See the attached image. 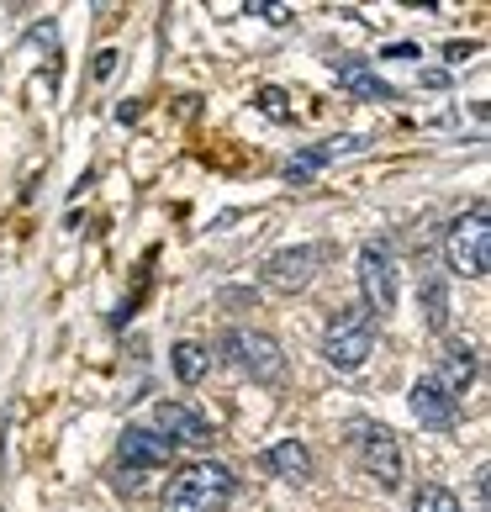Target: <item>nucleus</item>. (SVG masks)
Masks as SVG:
<instances>
[{
    "label": "nucleus",
    "mask_w": 491,
    "mask_h": 512,
    "mask_svg": "<svg viewBox=\"0 0 491 512\" xmlns=\"http://www.w3.org/2000/svg\"><path fill=\"white\" fill-rule=\"evenodd\" d=\"M412 417H418L423 428H433V433H449V428L460 423V402H455V396H449L444 386H433L428 375H423V381L412 386Z\"/></svg>",
    "instance_id": "9d476101"
},
{
    "label": "nucleus",
    "mask_w": 491,
    "mask_h": 512,
    "mask_svg": "<svg viewBox=\"0 0 491 512\" xmlns=\"http://www.w3.org/2000/svg\"><path fill=\"white\" fill-rule=\"evenodd\" d=\"M159 433L169 444H206L212 439V423H206V412H196L191 402H159Z\"/></svg>",
    "instance_id": "9b49d317"
},
{
    "label": "nucleus",
    "mask_w": 491,
    "mask_h": 512,
    "mask_svg": "<svg viewBox=\"0 0 491 512\" xmlns=\"http://www.w3.org/2000/svg\"><path fill=\"white\" fill-rule=\"evenodd\" d=\"M360 296H365L360 307L370 317H386L396 307V264L381 243H365L360 249Z\"/></svg>",
    "instance_id": "423d86ee"
},
{
    "label": "nucleus",
    "mask_w": 491,
    "mask_h": 512,
    "mask_svg": "<svg viewBox=\"0 0 491 512\" xmlns=\"http://www.w3.org/2000/svg\"><path fill=\"white\" fill-rule=\"evenodd\" d=\"M428 381H433V386H444V391L460 402V396L470 391V381H476V349L460 344V338H449V344L439 349V365H433Z\"/></svg>",
    "instance_id": "1a4fd4ad"
},
{
    "label": "nucleus",
    "mask_w": 491,
    "mask_h": 512,
    "mask_svg": "<svg viewBox=\"0 0 491 512\" xmlns=\"http://www.w3.org/2000/svg\"><path fill=\"white\" fill-rule=\"evenodd\" d=\"M328 159H333V148H328V143H317V148H307V154H296V159L286 164V180H296V185H301V180H312Z\"/></svg>",
    "instance_id": "2eb2a0df"
},
{
    "label": "nucleus",
    "mask_w": 491,
    "mask_h": 512,
    "mask_svg": "<svg viewBox=\"0 0 491 512\" xmlns=\"http://www.w3.org/2000/svg\"><path fill=\"white\" fill-rule=\"evenodd\" d=\"M412 512H460V502H455V491H444V486H423Z\"/></svg>",
    "instance_id": "f3484780"
},
{
    "label": "nucleus",
    "mask_w": 491,
    "mask_h": 512,
    "mask_svg": "<svg viewBox=\"0 0 491 512\" xmlns=\"http://www.w3.org/2000/svg\"><path fill=\"white\" fill-rule=\"evenodd\" d=\"M370 354H375V317L365 307H344L323 333V359L338 375H354V370H365Z\"/></svg>",
    "instance_id": "f03ea898"
},
{
    "label": "nucleus",
    "mask_w": 491,
    "mask_h": 512,
    "mask_svg": "<svg viewBox=\"0 0 491 512\" xmlns=\"http://www.w3.org/2000/svg\"><path fill=\"white\" fill-rule=\"evenodd\" d=\"M222 359H228L238 375H249V381H280V375H286L280 344L270 333H254V328H233L222 338Z\"/></svg>",
    "instance_id": "20e7f679"
},
{
    "label": "nucleus",
    "mask_w": 491,
    "mask_h": 512,
    "mask_svg": "<svg viewBox=\"0 0 491 512\" xmlns=\"http://www.w3.org/2000/svg\"><path fill=\"white\" fill-rule=\"evenodd\" d=\"M254 106L264 111V117H275V122H286V117H291V101H286V90H275V85H264L259 96H254Z\"/></svg>",
    "instance_id": "a211bd4d"
},
{
    "label": "nucleus",
    "mask_w": 491,
    "mask_h": 512,
    "mask_svg": "<svg viewBox=\"0 0 491 512\" xmlns=\"http://www.w3.org/2000/svg\"><path fill=\"white\" fill-rule=\"evenodd\" d=\"M238 491V476L217 460L185 465L175 481L164 486V512H222Z\"/></svg>",
    "instance_id": "f257e3e1"
},
{
    "label": "nucleus",
    "mask_w": 491,
    "mask_h": 512,
    "mask_svg": "<svg viewBox=\"0 0 491 512\" xmlns=\"http://www.w3.org/2000/svg\"><path fill=\"white\" fill-rule=\"evenodd\" d=\"M444 254H449V270L465 275V280H481L491 270V222H486V206L465 212L444 238Z\"/></svg>",
    "instance_id": "7ed1b4c3"
},
{
    "label": "nucleus",
    "mask_w": 491,
    "mask_h": 512,
    "mask_svg": "<svg viewBox=\"0 0 491 512\" xmlns=\"http://www.w3.org/2000/svg\"><path fill=\"white\" fill-rule=\"evenodd\" d=\"M418 317H423L428 333L449 328V286H444L439 270H423V280H418Z\"/></svg>",
    "instance_id": "4468645a"
},
{
    "label": "nucleus",
    "mask_w": 491,
    "mask_h": 512,
    "mask_svg": "<svg viewBox=\"0 0 491 512\" xmlns=\"http://www.w3.org/2000/svg\"><path fill=\"white\" fill-rule=\"evenodd\" d=\"M175 375L196 386L201 375H206V349H201V344H180V349H175Z\"/></svg>",
    "instance_id": "dca6fc26"
},
{
    "label": "nucleus",
    "mask_w": 491,
    "mask_h": 512,
    "mask_svg": "<svg viewBox=\"0 0 491 512\" xmlns=\"http://www.w3.org/2000/svg\"><path fill=\"white\" fill-rule=\"evenodd\" d=\"M354 444H360V460L370 470V481H381L386 491H402V444H396V433L381 428V423H354Z\"/></svg>",
    "instance_id": "39448f33"
},
{
    "label": "nucleus",
    "mask_w": 491,
    "mask_h": 512,
    "mask_svg": "<svg viewBox=\"0 0 491 512\" xmlns=\"http://www.w3.org/2000/svg\"><path fill=\"white\" fill-rule=\"evenodd\" d=\"M254 16H270V22H286V6H249Z\"/></svg>",
    "instance_id": "6ab92c4d"
},
{
    "label": "nucleus",
    "mask_w": 491,
    "mask_h": 512,
    "mask_svg": "<svg viewBox=\"0 0 491 512\" xmlns=\"http://www.w3.org/2000/svg\"><path fill=\"white\" fill-rule=\"evenodd\" d=\"M169 454H175V444H169L159 428H127L122 433V470H143V476H154L159 465H169Z\"/></svg>",
    "instance_id": "6e6552de"
},
{
    "label": "nucleus",
    "mask_w": 491,
    "mask_h": 512,
    "mask_svg": "<svg viewBox=\"0 0 491 512\" xmlns=\"http://www.w3.org/2000/svg\"><path fill=\"white\" fill-rule=\"evenodd\" d=\"M333 80L349 90V96H360V101H391L396 90L381 80V74H375L365 59H344V64H333Z\"/></svg>",
    "instance_id": "ddd939ff"
},
{
    "label": "nucleus",
    "mask_w": 491,
    "mask_h": 512,
    "mask_svg": "<svg viewBox=\"0 0 491 512\" xmlns=\"http://www.w3.org/2000/svg\"><path fill=\"white\" fill-rule=\"evenodd\" d=\"M264 470L280 476V481H291V486H301V481H312V449L301 439H275L270 449H264Z\"/></svg>",
    "instance_id": "f8f14e48"
},
{
    "label": "nucleus",
    "mask_w": 491,
    "mask_h": 512,
    "mask_svg": "<svg viewBox=\"0 0 491 512\" xmlns=\"http://www.w3.org/2000/svg\"><path fill=\"white\" fill-rule=\"evenodd\" d=\"M317 264H323V249H317V243L280 249V254L264 259V286H270V291H301L317 275Z\"/></svg>",
    "instance_id": "0eeeda50"
}]
</instances>
